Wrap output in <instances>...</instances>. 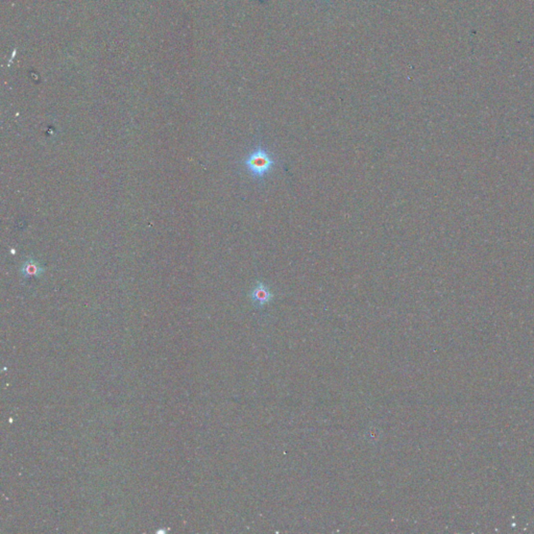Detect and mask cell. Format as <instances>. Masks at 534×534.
Listing matches in <instances>:
<instances>
[{
    "mask_svg": "<svg viewBox=\"0 0 534 534\" xmlns=\"http://www.w3.org/2000/svg\"><path fill=\"white\" fill-rule=\"evenodd\" d=\"M245 169L255 178H263L274 168L276 161L262 146H258L244 160Z\"/></svg>",
    "mask_w": 534,
    "mask_h": 534,
    "instance_id": "cell-1",
    "label": "cell"
},
{
    "mask_svg": "<svg viewBox=\"0 0 534 534\" xmlns=\"http://www.w3.org/2000/svg\"><path fill=\"white\" fill-rule=\"evenodd\" d=\"M272 298H274V294H272L270 289L263 282H258L257 285L253 288L251 292L252 302L256 307H259V308L269 304Z\"/></svg>",
    "mask_w": 534,
    "mask_h": 534,
    "instance_id": "cell-2",
    "label": "cell"
},
{
    "mask_svg": "<svg viewBox=\"0 0 534 534\" xmlns=\"http://www.w3.org/2000/svg\"><path fill=\"white\" fill-rule=\"evenodd\" d=\"M43 267L35 260H27L21 267V274L26 278H36L43 274Z\"/></svg>",
    "mask_w": 534,
    "mask_h": 534,
    "instance_id": "cell-3",
    "label": "cell"
}]
</instances>
